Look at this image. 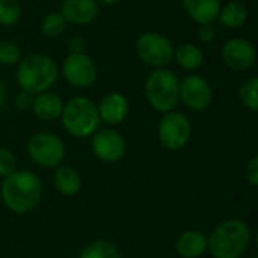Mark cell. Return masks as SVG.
I'll list each match as a JSON object with an SVG mask.
<instances>
[{
	"label": "cell",
	"mask_w": 258,
	"mask_h": 258,
	"mask_svg": "<svg viewBox=\"0 0 258 258\" xmlns=\"http://www.w3.org/2000/svg\"><path fill=\"white\" fill-rule=\"evenodd\" d=\"M67 29V20L60 12H50L41 23V32L47 38H56Z\"/></svg>",
	"instance_id": "obj_23"
},
{
	"label": "cell",
	"mask_w": 258,
	"mask_h": 258,
	"mask_svg": "<svg viewBox=\"0 0 258 258\" xmlns=\"http://www.w3.org/2000/svg\"><path fill=\"white\" fill-rule=\"evenodd\" d=\"M57 65L45 54H30L18 62L17 68V83L23 91L33 95L48 91L57 80Z\"/></svg>",
	"instance_id": "obj_3"
},
{
	"label": "cell",
	"mask_w": 258,
	"mask_h": 258,
	"mask_svg": "<svg viewBox=\"0 0 258 258\" xmlns=\"http://www.w3.org/2000/svg\"><path fill=\"white\" fill-rule=\"evenodd\" d=\"M27 153L38 166L53 169L62 165L65 159V145L59 136L48 132H39L29 139Z\"/></svg>",
	"instance_id": "obj_6"
},
{
	"label": "cell",
	"mask_w": 258,
	"mask_h": 258,
	"mask_svg": "<svg viewBox=\"0 0 258 258\" xmlns=\"http://www.w3.org/2000/svg\"><path fill=\"white\" fill-rule=\"evenodd\" d=\"M157 135L165 148L178 151L187 145L192 135V124L184 113L171 110L160 119Z\"/></svg>",
	"instance_id": "obj_8"
},
{
	"label": "cell",
	"mask_w": 258,
	"mask_h": 258,
	"mask_svg": "<svg viewBox=\"0 0 258 258\" xmlns=\"http://www.w3.org/2000/svg\"><path fill=\"white\" fill-rule=\"evenodd\" d=\"M60 121L68 135L80 139L92 136L101 122L97 104L86 97H74L63 104Z\"/></svg>",
	"instance_id": "obj_4"
},
{
	"label": "cell",
	"mask_w": 258,
	"mask_h": 258,
	"mask_svg": "<svg viewBox=\"0 0 258 258\" xmlns=\"http://www.w3.org/2000/svg\"><path fill=\"white\" fill-rule=\"evenodd\" d=\"M98 5H104V6H110V5H115L116 2H119V0H95Z\"/></svg>",
	"instance_id": "obj_32"
},
{
	"label": "cell",
	"mask_w": 258,
	"mask_h": 258,
	"mask_svg": "<svg viewBox=\"0 0 258 258\" xmlns=\"http://www.w3.org/2000/svg\"><path fill=\"white\" fill-rule=\"evenodd\" d=\"M251 258H257V257H251Z\"/></svg>",
	"instance_id": "obj_33"
},
{
	"label": "cell",
	"mask_w": 258,
	"mask_h": 258,
	"mask_svg": "<svg viewBox=\"0 0 258 258\" xmlns=\"http://www.w3.org/2000/svg\"><path fill=\"white\" fill-rule=\"evenodd\" d=\"M79 258H122V255L112 242L94 240L82 248Z\"/></svg>",
	"instance_id": "obj_21"
},
{
	"label": "cell",
	"mask_w": 258,
	"mask_h": 258,
	"mask_svg": "<svg viewBox=\"0 0 258 258\" xmlns=\"http://www.w3.org/2000/svg\"><path fill=\"white\" fill-rule=\"evenodd\" d=\"M222 60L234 71H246L255 63V47L243 38H231L222 47Z\"/></svg>",
	"instance_id": "obj_12"
},
{
	"label": "cell",
	"mask_w": 258,
	"mask_h": 258,
	"mask_svg": "<svg viewBox=\"0 0 258 258\" xmlns=\"http://www.w3.org/2000/svg\"><path fill=\"white\" fill-rule=\"evenodd\" d=\"M198 36L203 42H212L216 38V27L213 26V23L210 24H200L198 29Z\"/></svg>",
	"instance_id": "obj_29"
},
{
	"label": "cell",
	"mask_w": 258,
	"mask_h": 258,
	"mask_svg": "<svg viewBox=\"0 0 258 258\" xmlns=\"http://www.w3.org/2000/svg\"><path fill=\"white\" fill-rule=\"evenodd\" d=\"M186 14L198 24H210L218 20L221 11L219 0H183Z\"/></svg>",
	"instance_id": "obj_17"
},
{
	"label": "cell",
	"mask_w": 258,
	"mask_h": 258,
	"mask_svg": "<svg viewBox=\"0 0 258 258\" xmlns=\"http://www.w3.org/2000/svg\"><path fill=\"white\" fill-rule=\"evenodd\" d=\"M175 251L181 258H200L207 251V236L195 230L184 231L175 242Z\"/></svg>",
	"instance_id": "obj_16"
},
{
	"label": "cell",
	"mask_w": 258,
	"mask_h": 258,
	"mask_svg": "<svg viewBox=\"0 0 258 258\" xmlns=\"http://www.w3.org/2000/svg\"><path fill=\"white\" fill-rule=\"evenodd\" d=\"M245 180L252 186H258V156H254L245 168Z\"/></svg>",
	"instance_id": "obj_27"
},
{
	"label": "cell",
	"mask_w": 258,
	"mask_h": 258,
	"mask_svg": "<svg viewBox=\"0 0 258 258\" xmlns=\"http://www.w3.org/2000/svg\"><path fill=\"white\" fill-rule=\"evenodd\" d=\"M174 59L177 63L187 71L198 70L204 62V53L203 50L195 44H183L178 48L174 50Z\"/></svg>",
	"instance_id": "obj_20"
},
{
	"label": "cell",
	"mask_w": 258,
	"mask_h": 258,
	"mask_svg": "<svg viewBox=\"0 0 258 258\" xmlns=\"http://www.w3.org/2000/svg\"><path fill=\"white\" fill-rule=\"evenodd\" d=\"M100 119L109 125H116L122 122L128 115V101L119 92L106 94L97 106Z\"/></svg>",
	"instance_id": "obj_13"
},
{
	"label": "cell",
	"mask_w": 258,
	"mask_h": 258,
	"mask_svg": "<svg viewBox=\"0 0 258 258\" xmlns=\"http://www.w3.org/2000/svg\"><path fill=\"white\" fill-rule=\"evenodd\" d=\"M70 50L71 53H85V48H86V41L85 38L82 36H73L70 39Z\"/></svg>",
	"instance_id": "obj_30"
},
{
	"label": "cell",
	"mask_w": 258,
	"mask_h": 258,
	"mask_svg": "<svg viewBox=\"0 0 258 258\" xmlns=\"http://www.w3.org/2000/svg\"><path fill=\"white\" fill-rule=\"evenodd\" d=\"M60 14L67 23L77 26H86L92 23L98 15V3L95 0H63Z\"/></svg>",
	"instance_id": "obj_14"
},
{
	"label": "cell",
	"mask_w": 258,
	"mask_h": 258,
	"mask_svg": "<svg viewBox=\"0 0 258 258\" xmlns=\"http://www.w3.org/2000/svg\"><path fill=\"white\" fill-rule=\"evenodd\" d=\"M65 80L76 88H88L97 80V65L91 56L85 53H71L62 65Z\"/></svg>",
	"instance_id": "obj_10"
},
{
	"label": "cell",
	"mask_w": 258,
	"mask_h": 258,
	"mask_svg": "<svg viewBox=\"0 0 258 258\" xmlns=\"http://www.w3.org/2000/svg\"><path fill=\"white\" fill-rule=\"evenodd\" d=\"M248 8L245 3L239 0H231L225 6L221 8L218 20L227 29H239L248 20Z\"/></svg>",
	"instance_id": "obj_19"
},
{
	"label": "cell",
	"mask_w": 258,
	"mask_h": 258,
	"mask_svg": "<svg viewBox=\"0 0 258 258\" xmlns=\"http://www.w3.org/2000/svg\"><path fill=\"white\" fill-rule=\"evenodd\" d=\"M213 98V91L210 83L198 74L186 76L180 82V100L186 107L195 112L206 110Z\"/></svg>",
	"instance_id": "obj_11"
},
{
	"label": "cell",
	"mask_w": 258,
	"mask_h": 258,
	"mask_svg": "<svg viewBox=\"0 0 258 258\" xmlns=\"http://www.w3.org/2000/svg\"><path fill=\"white\" fill-rule=\"evenodd\" d=\"M21 51L20 47L11 41L0 42V63L2 65H15L20 62Z\"/></svg>",
	"instance_id": "obj_25"
},
{
	"label": "cell",
	"mask_w": 258,
	"mask_h": 258,
	"mask_svg": "<svg viewBox=\"0 0 258 258\" xmlns=\"http://www.w3.org/2000/svg\"><path fill=\"white\" fill-rule=\"evenodd\" d=\"M17 171V157L8 148H0V177H8Z\"/></svg>",
	"instance_id": "obj_26"
},
{
	"label": "cell",
	"mask_w": 258,
	"mask_h": 258,
	"mask_svg": "<svg viewBox=\"0 0 258 258\" xmlns=\"http://www.w3.org/2000/svg\"><path fill=\"white\" fill-rule=\"evenodd\" d=\"M33 98H35L33 94H30V92L21 89V91L15 95V106H17V109H20V110H29V109H32Z\"/></svg>",
	"instance_id": "obj_28"
},
{
	"label": "cell",
	"mask_w": 258,
	"mask_h": 258,
	"mask_svg": "<svg viewBox=\"0 0 258 258\" xmlns=\"http://www.w3.org/2000/svg\"><path fill=\"white\" fill-rule=\"evenodd\" d=\"M252 231L243 219H227L207 237V251L213 258H242L249 249Z\"/></svg>",
	"instance_id": "obj_2"
},
{
	"label": "cell",
	"mask_w": 258,
	"mask_h": 258,
	"mask_svg": "<svg viewBox=\"0 0 258 258\" xmlns=\"http://www.w3.org/2000/svg\"><path fill=\"white\" fill-rule=\"evenodd\" d=\"M62 109H63V101L54 92L44 91V92L36 94L33 98L32 110L35 116L42 121H54L60 118Z\"/></svg>",
	"instance_id": "obj_15"
},
{
	"label": "cell",
	"mask_w": 258,
	"mask_h": 258,
	"mask_svg": "<svg viewBox=\"0 0 258 258\" xmlns=\"http://www.w3.org/2000/svg\"><path fill=\"white\" fill-rule=\"evenodd\" d=\"M145 98L153 109L166 113L174 110L180 101V80L168 68H156L145 80Z\"/></svg>",
	"instance_id": "obj_5"
},
{
	"label": "cell",
	"mask_w": 258,
	"mask_h": 258,
	"mask_svg": "<svg viewBox=\"0 0 258 258\" xmlns=\"http://www.w3.org/2000/svg\"><path fill=\"white\" fill-rule=\"evenodd\" d=\"M21 17V6L17 0H0V24L12 26Z\"/></svg>",
	"instance_id": "obj_24"
},
{
	"label": "cell",
	"mask_w": 258,
	"mask_h": 258,
	"mask_svg": "<svg viewBox=\"0 0 258 258\" xmlns=\"http://www.w3.org/2000/svg\"><path fill=\"white\" fill-rule=\"evenodd\" d=\"M125 139L113 128H98L91 139L94 156L104 163H116L125 156Z\"/></svg>",
	"instance_id": "obj_9"
},
{
	"label": "cell",
	"mask_w": 258,
	"mask_h": 258,
	"mask_svg": "<svg viewBox=\"0 0 258 258\" xmlns=\"http://www.w3.org/2000/svg\"><path fill=\"white\" fill-rule=\"evenodd\" d=\"M239 98L242 101V104L252 110L257 112L258 110V79L257 77H251L246 79L240 88H239Z\"/></svg>",
	"instance_id": "obj_22"
},
{
	"label": "cell",
	"mask_w": 258,
	"mask_h": 258,
	"mask_svg": "<svg viewBox=\"0 0 258 258\" xmlns=\"http://www.w3.org/2000/svg\"><path fill=\"white\" fill-rule=\"evenodd\" d=\"M139 59L153 68H165L174 60V45L159 32H145L136 41Z\"/></svg>",
	"instance_id": "obj_7"
},
{
	"label": "cell",
	"mask_w": 258,
	"mask_h": 258,
	"mask_svg": "<svg viewBox=\"0 0 258 258\" xmlns=\"http://www.w3.org/2000/svg\"><path fill=\"white\" fill-rule=\"evenodd\" d=\"M6 100H8V89H6L5 82L0 79V112L3 110V107L6 104Z\"/></svg>",
	"instance_id": "obj_31"
},
{
	"label": "cell",
	"mask_w": 258,
	"mask_h": 258,
	"mask_svg": "<svg viewBox=\"0 0 258 258\" xmlns=\"http://www.w3.org/2000/svg\"><path fill=\"white\" fill-rule=\"evenodd\" d=\"M54 187L63 197H74L82 189V178L70 166H57L54 172Z\"/></svg>",
	"instance_id": "obj_18"
},
{
	"label": "cell",
	"mask_w": 258,
	"mask_h": 258,
	"mask_svg": "<svg viewBox=\"0 0 258 258\" xmlns=\"http://www.w3.org/2000/svg\"><path fill=\"white\" fill-rule=\"evenodd\" d=\"M0 198L12 213H29L42 198L41 178L32 171H15L5 177L0 187Z\"/></svg>",
	"instance_id": "obj_1"
}]
</instances>
